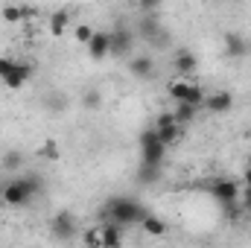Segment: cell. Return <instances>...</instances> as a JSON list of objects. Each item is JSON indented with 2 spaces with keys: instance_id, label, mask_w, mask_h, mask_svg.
<instances>
[{
  "instance_id": "8",
  "label": "cell",
  "mask_w": 251,
  "mask_h": 248,
  "mask_svg": "<svg viewBox=\"0 0 251 248\" xmlns=\"http://www.w3.org/2000/svg\"><path fill=\"white\" fill-rule=\"evenodd\" d=\"M137 32H140V38H146L152 47H164V44H167V32L161 29V24H158L155 18H143V21L137 24Z\"/></svg>"
},
{
  "instance_id": "1",
  "label": "cell",
  "mask_w": 251,
  "mask_h": 248,
  "mask_svg": "<svg viewBox=\"0 0 251 248\" xmlns=\"http://www.w3.org/2000/svg\"><path fill=\"white\" fill-rule=\"evenodd\" d=\"M149 216L146 204L131 198V196H114L108 198L102 207H100V219L102 222H114L120 228H131V225H140L143 219Z\"/></svg>"
},
{
  "instance_id": "30",
  "label": "cell",
  "mask_w": 251,
  "mask_h": 248,
  "mask_svg": "<svg viewBox=\"0 0 251 248\" xmlns=\"http://www.w3.org/2000/svg\"><path fill=\"white\" fill-rule=\"evenodd\" d=\"M240 201H243V207L251 213V187H243L240 190Z\"/></svg>"
},
{
  "instance_id": "18",
  "label": "cell",
  "mask_w": 251,
  "mask_h": 248,
  "mask_svg": "<svg viewBox=\"0 0 251 248\" xmlns=\"http://www.w3.org/2000/svg\"><path fill=\"white\" fill-rule=\"evenodd\" d=\"M140 225H143V231H146L149 237H164V234H167V225H164V219H158V216H152V213H149V216H146Z\"/></svg>"
},
{
  "instance_id": "9",
  "label": "cell",
  "mask_w": 251,
  "mask_h": 248,
  "mask_svg": "<svg viewBox=\"0 0 251 248\" xmlns=\"http://www.w3.org/2000/svg\"><path fill=\"white\" fill-rule=\"evenodd\" d=\"M204 108H207L210 114H225V111H231V108H234V94H231V91H216V94H207Z\"/></svg>"
},
{
  "instance_id": "10",
  "label": "cell",
  "mask_w": 251,
  "mask_h": 248,
  "mask_svg": "<svg viewBox=\"0 0 251 248\" xmlns=\"http://www.w3.org/2000/svg\"><path fill=\"white\" fill-rule=\"evenodd\" d=\"M88 56L91 59H105V56H111V38H108V32H94V38L88 41Z\"/></svg>"
},
{
  "instance_id": "23",
  "label": "cell",
  "mask_w": 251,
  "mask_h": 248,
  "mask_svg": "<svg viewBox=\"0 0 251 248\" xmlns=\"http://www.w3.org/2000/svg\"><path fill=\"white\" fill-rule=\"evenodd\" d=\"M44 102H47V108H50V111H64V108H67V99H64L62 91H50Z\"/></svg>"
},
{
  "instance_id": "28",
  "label": "cell",
  "mask_w": 251,
  "mask_h": 248,
  "mask_svg": "<svg viewBox=\"0 0 251 248\" xmlns=\"http://www.w3.org/2000/svg\"><path fill=\"white\" fill-rule=\"evenodd\" d=\"M173 123H176L173 111H161V114H158V125H155V128H161V125H173Z\"/></svg>"
},
{
  "instance_id": "27",
  "label": "cell",
  "mask_w": 251,
  "mask_h": 248,
  "mask_svg": "<svg viewBox=\"0 0 251 248\" xmlns=\"http://www.w3.org/2000/svg\"><path fill=\"white\" fill-rule=\"evenodd\" d=\"M41 155H44V158H50V161H56V158H59V146H56V140H44Z\"/></svg>"
},
{
  "instance_id": "24",
  "label": "cell",
  "mask_w": 251,
  "mask_h": 248,
  "mask_svg": "<svg viewBox=\"0 0 251 248\" xmlns=\"http://www.w3.org/2000/svg\"><path fill=\"white\" fill-rule=\"evenodd\" d=\"M94 32H97V29H91L88 24H76V29H73L76 41H79V44H85V47H88V41L94 38Z\"/></svg>"
},
{
  "instance_id": "3",
  "label": "cell",
  "mask_w": 251,
  "mask_h": 248,
  "mask_svg": "<svg viewBox=\"0 0 251 248\" xmlns=\"http://www.w3.org/2000/svg\"><path fill=\"white\" fill-rule=\"evenodd\" d=\"M38 187H41L38 178H15V181L3 184V193L0 196H3L6 204H26L38 193Z\"/></svg>"
},
{
  "instance_id": "29",
  "label": "cell",
  "mask_w": 251,
  "mask_h": 248,
  "mask_svg": "<svg viewBox=\"0 0 251 248\" xmlns=\"http://www.w3.org/2000/svg\"><path fill=\"white\" fill-rule=\"evenodd\" d=\"M222 210H225L228 219H234V216L240 213V201H228V204H222Z\"/></svg>"
},
{
  "instance_id": "19",
  "label": "cell",
  "mask_w": 251,
  "mask_h": 248,
  "mask_svg": "<svg viewBox=\"0 0 251 248\" xmlns=\"http://www.w3.org/2000/svg\"><path fill=\"white\" fill-rule=\"evenodd\" d=\"M67 24H70V12H67V9L53 12V18H50V32H53V35H62L64 29H67Z\"/></svg>"
},
{
  "instance_id": "5",
  "label": "cell",
  "mask_w": 251,
  "mask_h": 248,
  "mask_svg": "<svg viewBox=\"0 0 251 248\" xmlns=\"http://www.w3.org/2000/svg\"><path fill=\"white\" fill-rule=\"evenodd\" d=\"M50 231H53V237H56L59 243H70V240L79 234L76 216H73L70 210H59V213L53 216V222H50Z\"/></svg>"
},
{
  "instance_id": "2",
  "label": "cell",
  "mask_w": 251,
  "mask_h": 248,
  "mask_svg": "<svg viewBox=\"0 0 251 248\" xmlns=\"http://www.w3.org/2000/svg\"><path fill=\"white\" fill-rule=\"evenodd\" d=\"M29 79H32V64L29 62H18V59H9V56H0V82L6 88L18 91Z\"/></svg>"
},
{
  "instance_id": "12",
  "label": "cell",
  "mask_w": 251,
  "mask_h": 248,
  "mask_svg": "<svg viewBox=\"0 0 251 248\" xmlns=\"http://www.w3.org/2000/svg\"><path fill=\"white\" fill-rule=\"evenodd\" d=\"M128 73H131L134 79H152V76H155V62H152L149 56H137V59L128 62Z\"/></svg>"
},
{
  "instance_id": "31",
  "label": "cell",
  "mask_w": 251,
  "mask_h": 248,
  "mask_svg": "<svg viewBox=\"0 0 251 248\" xmlns=\"http://www.w3.org/2000/svg\"><path fill=\"white\" fill-rule=\"evenodd\" d=\"M243 187H251V167L246 170V175H243Z\"/></svg>"
},
{
  "instance_id": "14",
  "label": "cell",
  "mask_w": 251,
  "mask_h": 248,
  "mask_svg": "<svg viewBox=\"0 0 251 248\" xmlns=\"http://www.w3.org/2000/svg\"><path fill=\"white\" fill-rule=\"evenodd\" d=\"M225 53H228L231 59H243V56L249 53L246 38H243V35H237V32H228V35H225Z\"/></svg>"
},
{
  "instance_id": "17",
  "label": "cell",
  "mask_w": 251,
  "mask_h": 248,
  "mask_svg": "<svg viewBox=\"0 0 251 248\" xmlns=\"http://www.w3.org/2000/svg\"><path fill=\"white\" fill-rule=\"evenodd\" d=\"M190 85H193V82H187V79H173L170 88H167V94H170L176 102H184L187 94H190Z\"/></svg>"
},
{
  "instance_id": "7",
  "label": "cell",
  "mask_w": 251,
  "mask_h": 248,
  "mask_svg": "<svg viewBox=\"0 0 251 248\" xmlns=\"http://www.w3.org/2000/svg\"><path fill=\"white\" fill-rule=\"evenodd\" d=\"M210 196L219 201V204H228V201H240V184L231 181V178H216L210 181Z\"/></svg>"
},
{
  "instance_id": "15",
  "label": "cell",
  "mask_w": 251,
  "mask_h": 248,
  "mask_svg": "<svg viewBox=\"0 0 251 248\" xmlns=\"http://www.w3.org/2000/svg\"><path fill=\"white\" fill-rule=\"evenodd\" d=\"M32 15H35V9H29V6H3L0 9V18L9 24H21L24 18H32Z\"/></svg>"
},
{
  "instance_id": "26",
  "label": "cell",
  "mask_w": 251,
  "mask_h": 248,
  "mask_svg": "<svg viewBox=\"0 0 251 248\" xmlns=\"http://www.w3.org/2000/svg\"><path fill=\"white\" fill-rule=\"evenodd\" d=\"M21 161H24L21 152H6V155H3V167H6V170H18Z\"/></svg>"
},
{
  "instance_id": "6",
  "label": "cell",
  "mask_w": 251,
  "mask_h": 248,
  "mask_svg": "<svg viewBox=\"0 0 251 248\" xmlns=\"http://www.w3.org/2000/svg\"><path fill=\"white\" fill-rule=\"evenodd\" d=\"M108 38H111V56H128L131 53V44H134V32L123 26V24H117L111 32H108Z\"/></svg>"
},
{
  "instance_id": "11",
  "label": "cell",
  "mask_w": 251,
  "mask_h": 248,
  "mask_svg": "<svg viewBox=\"0 0 251 248\" xmlns=\"http://www.w3.org/2000/svg\"><path fill=\"white\" fill-rule=\"evenodd\" d=\"M196 67H199V59H196L190 50H178V53L173 56V70H176L178 76H190Z\"/></svg>"
},
{
  "instance_id": "32",
  "label": "cell",
  "mask_w": 251,
  "mask_h": 248,
  "mask_svg": "<svg viewBox=\"0 0 251 248\" xmlns=\"http://www.w3.org/2000/svg\"><path fill=\"white\" fill-rule=\"evenodd\" d=\"M0 193H3V187H0Z\"/></svg>"
},
{
  "instance_id": "16",
  "label": "cell",
  "mask_w": 251,
  "mask_h": 248,
  "mask_svg": "<svg viewBox=\"0 0 251 248\" xmlns=\"http://www.w3.org/2000/svg\"><path fill=\"white\" fill-rule=\"evenodd\" d=\"M155 134H158V140H161L164 146H173V143H178V137H181V125L178 123L161 125V128H155Z\"/></svg>"
},
{
  "instance_id": "4",
  "label": "cell",
  "mask_w": 251,
  "mask_h": 248,
  "mask_svg": "<svg viewBox=\"0 0 251 248\" xmlns=\"http://www.w3.org/2000/svg\"><path fill=\"white\" fill-rule=\"evenodd\" d=\"M137 143H140V164H149V167H161V161H164V155H167V146L158 140L155 128H152V131H140Z\"/></svg>"
},
{
  "instance_id": "13",
  "label": "cell",
  "mask_w": 251,
  "mask_h": 248,
  "mask_svg": "<svg viewBox=\"0 0 251 248\" xmlns=\"http://www.w3.org/2000/svg\"><path fill=\"white\" fill-rule=\"evenodd\" d=\"M102 248H123V228L114 222H102Z\"/></svg>"
},
{
  "instance_id": "22",
  "label": "cell",
  "mask_w": 251,
  "mask_h": 248,
  "mask_svg": "<svg viewBox=\"0 0 251 248\" xmlns=\"http://www.w3.org/2000/svg\"><path fill=\"white\" fill-rule=\"evenodd\" d=\"M82 105H85V108H91V111H97V108L102 105V94H100L97 88L85 91V94H82Z\"/></svg>"
},
{
  "instance_id": "21",
  "label": "cell",
  "mask_w": 251,
  "mask_h": 248,
  "mask_svg": "<svg viewBox=\"0 0 251 248\" xmlns=\"http://www.w3.org/2000/svg\"><path fill=\"white\" fill-rule=\"evenodd\" d=\"M158 178H161V167L140 164V170H137V181H140V184H155Z\"/></svg>"
},
{
  "instance_id": "25",
  "label": "cell",
  "mask_w": 251,
  "mask_h": 248,
  "mask_svg": "<svg viewBox=\"0 0 251 248\" xmlns=\"http://www.w3.org/2000/svg\"><path fill=\"white\" fill-rule=\"evenodd\" d=\"M85 246L88 248H102V231H100V228L85 231Z\"/></svg>"
},
{
  "instance_id": "20",
  "label": "cell",
  "mask_w": 251,
  "mask_h": 248,
  "mask_svg": "<svg viewBox=\"0 0 251 248\" xmlns=\"http://www.w3.org/2000/svg\"><path fill=\"white\" fill-rule=\"evenodd\" d=\"M196 114H199V108H193V105H187V102H178V105H176V111H173V117H176V123H178V125L193 123V120H196Z\"/></svg>"
}]
</instances>
